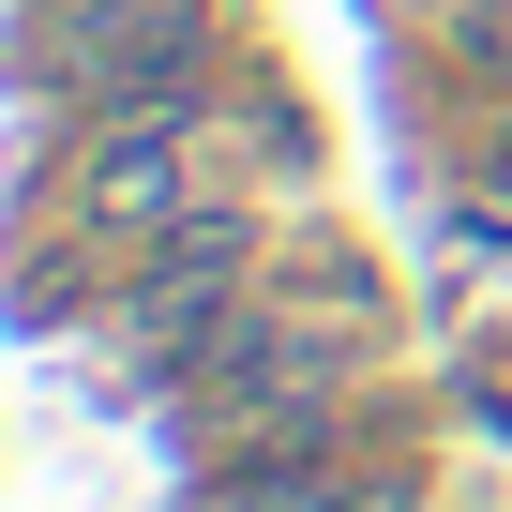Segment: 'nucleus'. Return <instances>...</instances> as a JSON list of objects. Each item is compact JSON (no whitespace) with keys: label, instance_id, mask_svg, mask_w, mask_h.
<instances>
[{"label":"nucleus","instance_id":"nucleus-4","mask_svg":"<svg viewBox=\"0 0 512 512\" xmlns=\"http://www.w3.org/2000/svg\"><path fill=\"white\" fill-rule=\"evenodd\" d=\"M196 76H211V0H151L136 31H106V46L76 61L91 121H151V106H196Z\"/></svg>","mask_w":512,"mask_h":512},{"label":"nucleus","instance_id":"nucleus-5","mask_svg":"<svg viewBox=\"0 0 512 512\" xmlns=\"http://www.w3.org/2000/svg\"><path fill=\"white\" fill-rule=\"evenodd\" d=\"M136 16H151V0H61V46L91 61V46H106V31H136Z\"/></svg>","mask_w":512,"mask_h":512},{"label":"nucleus","instance_id":"nucleus-1","mask_svg":"<svg viewBox=\"0 0 512 512\" xmlns=\"http://www.w3.org/2000/svg\"><path fill=\"white\" fill-rule=\"evenodd\" d=\"M347 287H287V302H241V332L196 362V422L211 437H302L347 377Z\"/></svg>","mask_w":512,"mask_h":512},{"label":"nucleus","instance_id":"nucleus-2","mask_svg":"<svg viewBox=\"0 0 512 512\" xmlns=\"http://www.w3.org/2000/svg\"><path fill=\"white\" fill-rule=\"evenodd\" d=\"M241 302H256V211H181L166 241H136V302H121V332H136V362H211L226 332H241Z\"/></svg>","mask_w":512,"mask_h":512},{"label":"nucleus","instance_id":"nucleus-3","mask_svg":"<svg viewBox=\"0 0 512 512\" xmlns=\"http://www.w3.org/2000/svg\"><path fill=\"white\" fill-rule=\"evenodd\" d=\"M181 211H211V121H196V106H151V121H91V166H76V226H106V241H166Z\"/></svg>","mask_w":512,"mask_h":512},{"label":"nucleus","instance_id":"nucleus-6","mask_svg":"<svg viewBox=\"0 0 512 512\" xmlns=\"http://www.w3.org/2000/svg\"><path fill=\"white\" fill-rule=\"evenodd\" d=\"M482 226L512 241V136H497V166H482Z\"/></svg>","mask_w":512,"mask_h":512}]
</instances>
